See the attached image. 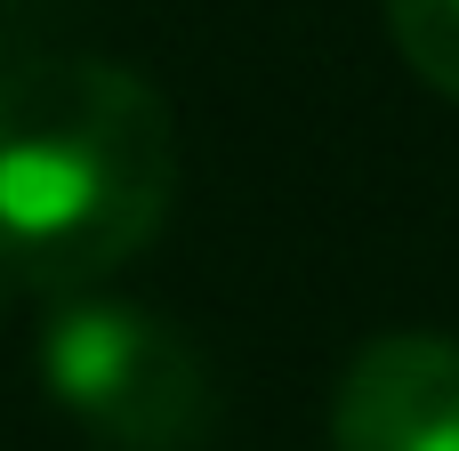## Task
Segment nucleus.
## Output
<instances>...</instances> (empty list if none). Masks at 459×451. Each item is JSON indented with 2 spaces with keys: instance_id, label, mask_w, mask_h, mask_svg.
I'll list each match as a JSON object with an SVG mask.
<instances>
[{
  "instance_id": "obj_3",
  "label": "nucleus",
  "mask_w": 459,
  "mask_h": 451,
  "mask_svg": "<svg viewBox=\"0 0 459 451\" xmlns=\"http://www.w3.org/2000/svg\"><path fill=\"white\" fill-rule=\"evenodd\" d=\"M331 451H459V339L379 331L331 395Z\"/></svg>"
},
{
  "instance_id": "obj_1",
  "label": "nucleus",
  "mask_w": 459,
  "mask_h": 451,
  "mask_svg": "<svg viewBox=\"0 0 459 451\" xmlns=\"http://www.w3.org/2000/svg\"><path fill=\"white\" fill-rule=\"evenodd\" d=\"M178 129L145 73L113 56H32L0 73V266L81 299L169 218Z\"/></svg>"
},
{
  "instance_id": "obj_2",
  "label": "nucleus",
  "mask_w": 459,
  "mask_h": 451,
  "mask_svg": "<svg viewBox=\"0 0 459 451\" xmlns=\"http://www.w3.org/2000/svg\"><path fill=\"white\" fill-rule=\"evenodd\" d=\"M40 379L105 451H202L218 428L202 347L129 299H65L40 331Z\"/></svg>"
},
{
  "instance_id": "obj_4",
  "label": "nucleus",
  "mask_w": 459,
  "mask_h": 451,
  "mask_svg": "<svg viewBox=\"0 0 459 451\" xmlns=\"http://www.w3.org/2000/svg\"><path fill=\"white\" fill-rule=\"evenodd\" d=\"M387 40L436 97L459 105V0H387Z\"/></svg>"
}]
</instances>
